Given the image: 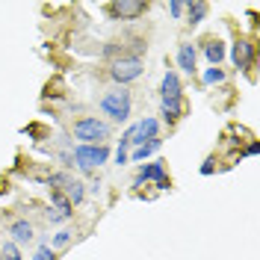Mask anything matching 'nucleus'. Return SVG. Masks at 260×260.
Returning <instances> with one entry per match:
<instances>
[{
	"label": "nucleus",
	"instance_id": "0eeeda50",
	"mask_svg": "<svg viewBox=\"0 0 260 260\" xmlns=\"http://www.w3.org/2000/svg\"><path fill=\"white\" fill-rule=\"evenodd\" d=\"M231 59H234V65H237L240 71L251 68V62H254V45H251L248 39H237L234 48H231Z\"/></svg>",
	"mask_w": 260,
	"mask_h": 260
},
{
	"label": "nucleus",
	"instance_id": "aec40b11",
	"mask_svg": "<svg viewBox=\"0 0 260 260\" xmlns=\"http://www.w3.org/2000/svg\"><path fill=\"white\" fill-rule=\"evenodd\" d=\"M68 243H71V231H59V234L53 237V245H56V248H65Z\"/></svg>",
	"mask_w": 260,
	"mask_h": 260
},
{
	"label": "nucleus",
	"instance_id": "a211bd4d",
	"mask_svg": "<svg viewBox=\"0 0 260 260\" xmlns=\"http://www.w3.org/2000/svg\"><path fill=\"white\" fill-rule=\"evenodd\" d=\"M48 219L50 222H65V219H71V210H59V207H53V210H48Z\"/></svg>",
	"mask_w": 260,
	"mask_h": 260
},
{
	"label": "nucleus",
	"instance_id": "4468645a",
	"mask_svg": "<svg viewBox=\"0 0 260 260\" xmlns=\"http://www.w3.org/2000/svg\"><path fill=\"white\" fill-rule=\"evenodd\" d=\"M204 56H207V62H210V65H219L222 59H225V45H222L219 39L204 42Z\"/></svg>",
	"mask_w": 260,
	"mask_h": 260
},
{
	"label": "nucleus",
	"instance_id": "20e7f679",
	"mask_svg": "<svg viewBox=\"0 0 260 260\" xmlns=\"http://www.w3.org/2000/svg\"><path fill=\"white\" fill-rule=\"evenodd\" d=\"M110 77H113L118 86H127L136 77H142V59L139 56H121L110 65Z\"/></svg>",
	"mask_w": 260,
	"mask_h": 260
},
{
	"label": "nucleus",
	"instance_id": "ddd939ff",
	"mask_svg": "<svg viewBox=\"0 0 260 260\" xmlns=\"http://www.w3.org/2000/svg\"><path fill=\"white\" fill-rule=\"evenodd\" d=\"M207 9H210V6H207L204 0H195V3H186V12H183V15H186V24H189V27H195V24H201V21L207 18Z\"/></svg>",
	"mask_w": 260,
	"mask_h": 260
},
{
	"label": "nucleus",
	"instance_id": "9d476101",
	"mask_svg": "<svg viewBox=\"0 0 260 260\" xmlns=\"http://www.w3.org/2000/svg\"><path fill=\"white\" fill-rule=\"evenodd\" d=\"M162 121L166 124H175L180 121V115H183V101L180 98H162Z\"/></svg>",
	"mask_w": 260,
	"mask_h": 260
},
{
	"label": "nucleus",
	"instance_id": "1a4fd4ad",
	"mask_svg": "<svg viewBox=\"0 0 260 260\" xmlns=\"http://www.w3.org/2000/svg\"><path fill=\"white\" fill-rule=\"evenodd\" d=\"M195 65H198V50H195V45L183 42L178 48V68L186 74H195Z\"/></svg>",
	"mask_w": 260,
	"mask_h": 260
},
{
	"label": "nucleus",
	"instance_id": "f03ea898",
	"mask_svg": "<svg viewBox=\"0 0 260 260\" xmlns=\"http://www.w3.org/2000/svg\"><path fill=\"white\" fill-rule=\"evenodd\" d=\"M74 139H80V145H104L110 139V124L101 118H80L74 121Z\"/></svg>",
	"mask_w": 260,
	"mask_h": 260
},
{
	"label": "nucleus",
	"instance_id": "f3484780",
	"mask_svg": "<svg viewBox=\"0 0 260 260\" xmlns=\"http://www.w3.org/2000/svg\"><path fill=\"white\" fill-rule=\"evenodd\" d=\"M0 257L3 260H21V251H18V245L9 240V243H3V248H0Z\"/></svg>",
	"mask_w": 260,
	"mask_h": 260
},
{
	"label": "nucleus",
	"instance_id": "6ab92c4d",
	"mask_svg": "<svg viewBox=\"0 0 260 260\" xmlns=\"http://www.w3.org/2000/svg\"><path fill=\"white\" fill-rule=\"evenodd\" d=\"M169 12H172L175 18H183V12H186V3H183V0H172V3H169Z\"/></svg>",
	"mask_w": 260,
	"mask_h": 260
},
{
	"label": "nucleus",
	"instance_id": "39448f33",
	"mask_svg": "<svg viewBox=\"0 0 260 260\" xmlns=\"http://www.w3.org/2000/svg\"><path fill=\"white\" fill-rule=\"evenodd\" d=\"M145 180H154L157 189H169V186H172V180L166 178V166H162V162H148V166H142L139 175L133 178V186H142Z\"/></svg>",
	"mask_w": 260,
	"mask_h": 260
},
{
	"label": "nucleus",
	"instance_id": "2eb2a0df",
	"mask_svg": "<svg viewBox=\"0 0 260 260\" xmlns=\"http://www.w3.org/2000/svg\"><path fill=\"white\" fill-rule=\"evenodd\" d=\"M160 139H148L145 145H139L136 148V151H133V154H130L127 160H133V162H139V160H145V157H151V154H157V151H160Z\"/></svg>",
	"mask_w": 260,
	"mask_h": 260
},
{
	"label": "nucleus",
	"instance_id": "dca6fc26",
	"mask_svg": "<svg viewBox=\"0 0 260 260\" xmlns=\"http://www.w3.org/2000/svg\"><path fill=\"white\" fill-rule=\"evenodd\" d=\"M225 77H228L225 68H219V65H210V68L201 74V83H204V86H216V83H225Z\"/></svg>",
	"mask_w": 260,
	"mask_h": 260
},
{
	"label": "nucleus",
	"instance_id": "f8f14e48",
	"mask_svg": "<svg viewBox=\"0 0 260 260\" xmlns=\"http://www.w3.org/2000/svg\"><path fill=\"white\" fill-rule=\"evenodd\" d=\"M9 234H12V243H30L32 237H36V231H32V225L27 222V219H21V222H12V228H9Z\"/></svg>",
	"mask_w": 260,
	"mask_h": 260
},
{
	"label": "nucleus",
	"instance_id": "5701e85b",
	"mask_svg": "<svg viewBox=\"0 0 260 260\" xmlns=\"http://www.w3.org/2000/svg\"><path fill=\"white\" fill-rule=\"evenodd\" d=\"M39 251H42V260H56V254L50 251L48 245H39Z\"/></svg>",
	"mask_w": 260,
	"mask_h": 260
},
{
	"label": "nucleus",
	"instance_id": "b1692460",
	"mask_svg": "<svg viewBox=\"0 0 260 260\" xmlns=\"http://www.w3.org/2000/svg\"><path fill=\"white\" fill-rule=\"evenodd\" d=\"M115 162L124 166V162H127V151H115Z\"/></svg>",
	"mask_w": 260,
	"mask_h": 260
},
{
	"label": "nucleus",
	"instance_id": "7ed1b4c3",
	"mask_svg": "<svg viewBox=\"0 0 260 260\" xmlns=\"http://www.w3.org/2000/svg\"><path fill=\"white\" fill-rule=\"evenodd\" d=\"M71 160L77 162V169L92 172V169H98V166H104L110 160V148L107 145H77L71 151Z\"/></svg>",
	"mask_w": 260,
	"mask_h": 260
},
{
	"label": "nucleus",
	"instance_id": "6e6552de",
	"mask_svg": "<svg viewBox=\"0 0 260 260\" xmlns=\"http://www.w3.org/2000/svg\"><path fill=\"white\" fill-rule=\"evenodd\" d=\"M157 130H160V121L157 118H151V115H145L139 124H136V130H133V136H130V145H145V139H157Z\"/></svg>",
	"mask_w": 260,
	"mask_h": 260
},
{
	"label": "nucleus",
	"instance_id": "412c9836",
	"mask_svg": "<svg viewBox=\"0 0 260 260\" xmlns=\"http://www.w3.org/2000/svg\"><path fill=\"white\" fill-rule=\"evenodd\" d=\"M257 151H260V142H257V139H251V142L245 145V151H243V154H240V160H243V157H254Z\"/></svg>",
	"mask_w": 260,
	"mask_h": 260
},
{
	"label": "nucleus",
	"instance_id": "423d86ee",
	"mask_svg": "<svg viewBox=\"0 0 260 260\" xmlns=\"http://www.w3.org/2000/svg\"><path fill=\"white\" fill-rule=\"evenodd\" d=\"M107 12L113 18H139L148 12V3H142V0H115V3L107 6Z\"/></svg>",
	"mask_w": 260,
	"mask_h": 260
},
{
	"label": "nucleus",
	"instance_id": "4be33fe9",
	"mask_svg": "<svg viewBox=\"0 0 260 260\" xmlns=\"http://www.w3.org/2000/svg\"><path fill=\"white\" fill-rule=\"evenodd\" d=\"M213 169H216V157H207V160L201 162V169H198V172L207 178V175H213Z\"/></svg>",
	"mask_w": 260,
	"mask_h": 260
},
{
	"label": "nucleus",
	"instance_id": "9b49d317",
	"mask_svg": "<svg viewBox=\"0 0 260 260\" xmlns=\"http://www.w3.org/2000/svg\"><path fill=\"white\" fill-rule=\"evenodd\" d=\"M180 77L175 74V71H166L162 74V83H160V95L162 98H180Z\"/></svg>",
	"mask_w": 260,
	"mask_h": 260
},
{
	"label": "nucleus",
	"instance_id": "f257e3e1",
	"mask_svg": "<svg viewBox=\"0 0 260 260\" xmlns=\"http://www.w3.org/2000/svg\"><path fill=\"white\" fill-rule=\"evenodd\" d=\"M130 110H133V98H130V92L124 86H115V89H110L101 98V113L110 115L113 121H127Z\"/></svg>",
	"mask_w": 260,
	"mask_h": 260
}]
</instances>
